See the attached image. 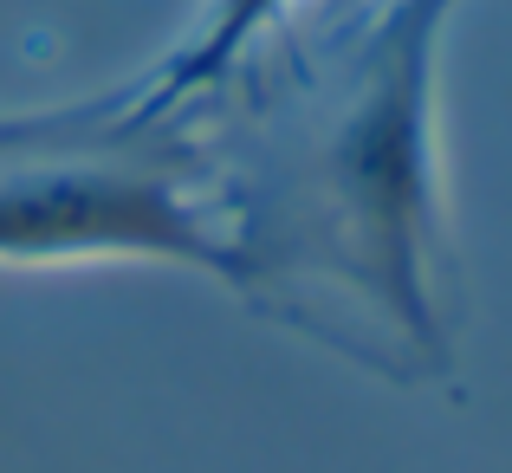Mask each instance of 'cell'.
<instances>
[{
  "label": "cell",
  "instance_id": "1",
  "mask_svg": "<svg viewBox=\"0 0 512 473\" xmlns=\"http://www.w3.org/2000/svg\"><path fill=\"white\" fill-rule=\"evenodd\" d=\"M467 0H305L182 117L247 312L402 389L454 376L441 52Z\"/></svg>",
  "mask_w": 512,
  "mask_h": 473
},
{
  "label": "cell",
  "instance_id": "3",
  "mask_svg": "<svg viewBox=\"0 0 512 473\" xmlns=\"http://www.w3.org/2000/svg\"><path fill=\"white\" fill-rule=\"evenodd\" d=\"M299 7L305 0H208V13L195 20V33H188L156 72L104 91L98 111L111 117V124H124V130L182 124V117L195 111V104H208Z\"/></svg>",
  "mask_w": 512,
  "mask_h": 473
},
{
  "label": "cell",
  "instance_id": "2",
  "mask_svg": "<svg viewBox=\"0 0 512 473\" xmlns=\"http://www.w3.org/2000/svg\"><path fill=\"white\" fill-rule=\"evenodd\" d=\"M0 266H182L234 279L182 124L124 130L91 104L0 117Z\"/></svg>",
  "mask_w": 512,
  "mask_h": 473
}]
</instances>
